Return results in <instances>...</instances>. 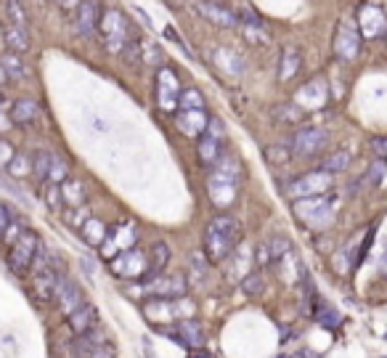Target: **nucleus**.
<instances>
[{"label":"nucleus","mask_w":387,"mask_h":358,"mask_svg":"<svg viewBox=\"0 0 387 358\" xmlns=\"http://www.w3.org/2000/svg\"><path fill=\"white\" fill-rule=\"evenodd\" d=\"M239 241H242V223L228 213H221V215L212 217L207 228H204L202 252L210 261V265H221L236 250Z\"/></svg>","instance_id":"f257e3e1"},{"label":"nucleus","mask_w":387,"mask_h":358,"mask_svg":"<svg viewBox=\"0 0 387 358\" xmlns=\"http://www.w3.org/2000/svg\"><path fill=\"white\" fill-rule=\"evenodd\" d=\"M239 184H242V165L236 157L223 154L218 162L210 167L207 175V196L218 210H228L239 196Z\"/></svg>","instance_id":"f03ea898"},{"label":"nucleus","mask_w":387,"mask_h":358,"mask_svg":"<svg viewBox=\"0 0 387 358\" xmlns=\"http://www.w3.org/2000/svg\"><path fill=\"white\" fill-rule=\"evenodd\" d=\"M292 213H295L300 226H305L308 231H316V234H324L337 220V205H334L332 194L292 199Z\"/></svg>","instance_id":"7ed1b4c3"},{"label":"nucleus","mask_w":387,"mask_h":358,"mask_svg":"<svg viewBox=\"0 0 387 358\" xmlns=\"http://www.w3.org/2000/svg\"><path fill=\"white\" fill-rule=\"evenodd\" d=\"M99 37L109 54H120L125 43L133 37V27L120 8H104L99 22Z\"/></svg>","instance_id":"20e7f679"},{"label":"nucleus","mask_w":387,"mask_h":358,"mask_svg":"<svg viewBox=\"0 0 387 358\" xmlns=\"http://www.w3.org/2000/svg\"><path fill=\"white\" fill-rule=\"evenodd\" d=\"M128 292L138 294V297H162V300H178V297H186L188 294V279L186 276H146L144 282H138L135 290H128Z\"/></svg>","instance_id":"39448f33"},{"label":"nucleus","mask_w":387,"mask_h":358,"mask_svg":"<svg viewBox=\"0 0 387 358\" xmlns=\"http://www.w3.org/2000/svg\"><path fill=\"white\" fill-rule=\"evenodd\" d=\"M364 51V35L358 30L355 19H340L332 37V54L343 64H353Z\"/></svg>","instance_id":"423d86ee"},{"label":"nucleus","mask_w":387,"mask_h":358,"mask_svg":"<svg viewBox=\"0 0 387 358\" xmlns=\"http://www.w3.org/2000/svg\"><path fill=\"white\" fill-rule=\"evenodd\" d=\"M109 271L122 282H144L149 276V255L138 250V244L130 250H122L109 261Z\"/></svg>","instance_id":"0eeeda50"},{"label":"nucleus","mask_w":387,"mask_h":358,"mask_svg":"<svg viewBox=\"0 0 387 358\" xmlns=\"http://www.w3.org/2000/svg\"><path fill=\"white\" fill-rule=\"evenodd\" d=\"M223 138H226V125L221 117L207 119V131L197 138V160H199L207 170L223 157Z\"/></svg>","instance_id":"6e6552de"},{"label":"nucleus","mask_w":387,"mask_h":358,"mask_svg":"<svg viewBox=\"0 0 387 358\" xmlns=\"http://www.w3.org/2000/svg\"><path fill=\"white\" fill-rule=\"evenodd\" d=\"M40 247H43L40 237L35 234L32 228H27L22 237L16 239L11 247H8V268H11L16 276L30 273V265H32L35 255H37V250H40Z\"/></svg>","instance_id":"1a4fd4ad"},{"label":"nucleus","mask_w":387,"mask_h":358,"mask_svg":"<svg viewBox=\"0 0 387 358\" xmlns=\"http://www.w3.org/2000/svg\"><path fill=\"white\" fill-rule=\"evenodd\" d=\"M180 90H183V85H180L176 72H173L170 66H159V69H156V80H154L156 107L162 109V112H167V114H176Z\"/></svg>","instance_id":"9d476101"},{"label":"nucleus","mask_w":387,"mask_h":358,"mask_svg":"<svg viewBox=\"0 0 387 358\" xmlns=\"http://www.w3.org/2000/svg\"><path fill=\"white\" fill-rule=\"evenodd\" d=\"M61 276H64V265L59 263L56 255H51V263H48V265L32 271V294L40 303H54Z\"/></svg>","instance_id":"9b49d317"},{"label":"nucleus","mask_w":387,"mask_h":358,"mask_svg":"<svg viewBox=\"0 0 387 358\" xmlns=\"http://www.w3.org/2000/svg\"><path fill=\"white\" fill-rule=\"evenodd\" d=\"M326 141H329V133L324 131V128L305 125V128H297V133L292 136L289 149H292V157L310 160V157H319L326 149Z\"/></svg>","instance_id":"f8f14e48"},{"label":"nucleus","mask_w":387,"mask_h":358,"mask_svg":"<svg viewBox=\"0 0 387 358\" xmlns=\"http://www.w3.org/2000/svg\"><path fill=\"white\" fill-rule=\"evenodd\" d=\"M334 189V175L326 170H310L305 175H297L292 184L287 186V194L292 199H302V196H319L329 194Z\"/></svg>","instance_id":"ddd939ff"},{"label":"nucleus","mask_w":387,"mask_h":358,"mask_svg":"<svg viewBox=\"0 0 387 358\" xmlns=\"http://www.w3.org/2000/svg\"><path fill=\"white\" fill-rule=\"evenodd\" d=\"M295 104H297L302 112L324 109L326 104H329V83H326L321 75L310 77L308 83L295 93Z\"/></svg>","instance_id":"4468645a"},{"label":"nucleus","mask_w":387,"mask_h":358,"mask_svg":"<svg viewBox=\"0 0 387 358\" xmlns=\"http://www.w3.org/2000/svg\"><path fill=\"white\" fill-rule=\"evenodd\" d=\"M135 244H138V228L133 223H120L117 228H109V234L99 247V252L106 261H111L114 255H120L122 250H130Z\"/></svg>","instance_id":"2eb2a0df"},{"label":"nucleus","mask_w":387,"mask_h":358,"mask_svg":"<svg viewBox=\"0 0 387 358\" xmlns=\"http://www.w3.org/2000/svg\"><path fill=\"white\" fill-rule=\"evenodd\" d=\"M236 27L242 30L244 40H247L250 45H268L271 43V30H268V24L263 22L252 8H247V6L236 13Z\"/></svg>","instance_id":"dca6fc26"},{"label":"nucleus","mask_w":387,"mask_h":358,"mask_svg":"<svg viewBox=\"0 0 387 358\" xmlns=\"http://www.w3.org/2000/svg\"><path fill=\"white\" fill-rule=\"evenodd\" d=\"M355 24H358L361 35H364V37H369V40L385 37V32H387V13L382 11L379 6H374V3H364V6L358 8V19H355Z\"/></svg>","instance_id":"f3484780"},{"label":"nucleus","mask_w":387,"mask_h":358,"mask_svg":"<svg viewBox=\"0 0 387 358\" xmlns=\"http://www.w3.org/2000/svg\"><path fill=\"white\" fill-rule=\"evenodd\" d=\"M180 305H183V297H178V300H162V297H149L144 305H141V311L149 321H159V324H170V321H180L183 316H180Z\"/></svg>","instance_id":"a211bd4d"},{"label":"nucleus","mask_w":387,"mask_h":358,"mask_svg":"<svg viewBox=\"0 0 387 358\" xmlns=\"http://www.w3.org/2000/svg\"><path fill=\"white\" fill-rule=\"evenodd\" d=\"M56 305H59V311L64 316L75 314L80 305H85V292H82V287H80L75 279H69L67 273L61 276V282H59V290H56Z\"/></svg>","instance_id":"6ab92c4d"},{"label":"nucleus","mask_w":387,"mask_h":358,"mask_svg":"<svg viewBox=\"0 0 387 358\" xmlns=\"http://www.w3.org/2000/svg\"><path fill=\"white\" fill-rule=\"evenodd\" d=\"M101 3L99 0H82L75 11V24L82 37H99V22H101Z\"/></svg>","instance_id":"aec40b11"},{"label":"nucleus","mask_w":387,"mask_h":358,"mask_svg":"<svg viewBox=\"0 0 387 358\" xmlns=\"http://www.w3.org/2000/svg\"><path fill=\"white\" fill-rule=\"evenodd\" d=\"M207 119H210V114L204 109H178L176 112L178 131L188 138H199L202 133L207 131Z\"/></svg>","instance_id":"412c9836"},{"label":"nucleus","mask_w":387,"mask_h":358,"mask_svg":"<svg viewBox=\"0 0 387 358\" xmlns=\"http://www.w3.org/2000/svg\"><path fill=\"white\" fill-rule=\"evenodd\" d=\"M197 11L210 24H215V27H223V30H233V27H236V13H233L231 8L221 6V3H215V0H199V3H197Z\"/></svg>","instance_id":"4be33fe9"},{"label":"nucleus","mask_w":387,"mask_h":358,"mask_svg":"<svg viewBox=\"0 0 387 358\" xmlns=\"http://www.w3.org/2000/svg\"><path fill=\"white\" fill-rule=\"evenodd\" d=\"M67 326L72 329V335L80 337L85 335V332H90V329H96L99 326V311H96V305H80L75 314L67 316Z\"/></svg>","instance_id":"5701e85b"},{"label":"nucleus","mask_w":387,"mask_h":358,"mask_svg":"<svg viewBox=\"0 0 387 358\" xmlns=\"http://www.w3.org/2000/svg\"><path fill=\"white\" fill-rule=\"evenodd\" d=\"M302 69V54L297 48H284L281 51V59H278V72H276V80L284 85V83H292L295 77L300 75Z\"/></svg>","instance_id":"b1692460"},{"label":"nucleus","mask_w":387,"mask_h":358,"mask_svg":"<svg viewBox=\"0 0 387 358\" xmlns=\"http://www.w3.org/2000/svg\"><path fill=\"white\" fill-rule=\"evenodd\" d=\"M3 43L11 54H27L32 48V40H30V32L27 27H16V24L6 22L3 24Z\"/></svg>","instance_id":"393cba45"},{"label":"nucleus","mask_w":387,"mask_h":358,"mask_svg":"<svg viewBox=\"0 0 387 358\" xmlns=\"http://www.w3.org/2000/svg\"><path fill=\"white\" fill-rule=\"evenodd\" d=\"M310 316L316 318V324L324 326V329H340L345 321V316L334 308L332 303H326V300H319L316 297V303H313V308H310Z\"/></svg>","instance_id":"a878e982"},{"label":"nucleus","mask_w":387,"mask_h":358,"mask_svg":"<svg viewBox=\"0 0 387 358\" xmlns=\"http://www.w3.org/2000/svg\"><path fill=\"white\" fill-rule=\"evenodd\" d=\"M176 329H178V335L183 337V345H186L188 350L204 347V332H202L199 321H197L194 316H188V318H180V321H176Z\"/></svg>","instance_id":"bb28decb"},{"label":"nucleus","mask_w":387,"mask_h":358,"mask_svg":"<svg viewBox=\"0 0 387 358\" xmlns=\"http://www.w3.org/2000/svg\"><path fill=\"white\" fill-rule=\"evenodd\" d=\"M106 234H109V226H106V223H104L101 217H96V215H88L85 217V223L80 226V237H82V241L90 244V247H96V250L104 244Z\"/></svg>","instance_id":"cd10ccee"},{"label":"nucleus","mask_w":387,"mask_h":358,"mask_svg":"<svg viewBox=\"0 0 387 358\" xmlns=\"http://www.w3.org/2000/svg\"><path fill=\"white\" fill-rule=\"evenodd\" d=\"M40 114V104L35 98H19L11 104V122L13 125H30Z\"/></svg>","instance_id":"c85d7f7f"},{"label":"nucleus","mask_w":387,"mask_h":358,"mask_svg":"<svg viewBox=\"0 0 387 358\" xmlns=\"http://www.w3.org/2000/svg\"><path fill=\"white\" fill-rule=\"evenodd\" d=\"M61 199H64V205H67V207H82L85 202H88V191H85V184L69 175L67 181L61 184Z\"/></svg>","instance_id":"c756f323"},{"label":"nucleus","mask_w":387,"mask_h":358,"mask_svg":"<svg viewBox=\"0 0 387 358\" xmlns=\"http://www.w3.org/2000/svg\"><path fill=\"white\" fill-rule=\"evenodd\" d=\"M99 347H104V340L101 335H93V329L85 332V335H80L75 342H72V356L75 358H90Z\"/></svg>","instance_id":"7c9ffc66"},{"label":"nucleus","mask_w":387,"mask_h":358,"mask_svg":"<svg viewBox=\"0 0 387 358\" xmlns=\"http://www.w3.org/2000/svg\"><path fill=\"white\" fill-rule=\"evenodd\" d=\"M167 263H170V247H167V241H154L152 255H149V276L162 273L167 268Z\"/></svg>","instance_id":"2f4dec72"},{"label":"nucleus","mask_w":387,"mask_h":358,"mask_svg":"<svg viewBox=\"0 0 387 358\" xmlns=\"http://www.w3.org/2000/svg\"><path fill=\"white\" fill-rule=\"evenodd\" d=\"M215 61H218V66H221L226 75L231 77H239L244 72V61L233 54V51H228V48H221V51L215 54Z\"/></svg>","instance_id":"473e14b6"},{"label":"nucleus","mask_w":387,"mask_h":358,"mask_svg":"<svg viewBox=\"0 0 387 358\" xmlns=\"http://www.w3.org/2000/svg\"><path fill=\"white\" fill-rule=\"evenodd\" d=\"M0 66H3V72L8 75V80H24L27 77V64L22 61V54H8L0 59Z\"/></svg>","instance_id":"72a5a7b5"},{"label":"nucleus","mask_w":387,"mask_h":358,"mask_svg":"<svg viewBox=\"0 0 387 358\" xmlns=\"http://www.w3.org/2000/svg\"><path fill=\"white\" fill-rule=\"evenodd\" d=\"M274 119L276 122H284V125H300L302 119H305V112L292 101V104H278L274 109Z\"/></svg>","instance_id":"f704fd0d"},{"label":"nucleus","mask_w":387,"mask_h":358,"mask_svg":"<svg viewBox=\"0 0 387 358\" xmlns=\"http://www.w3.org/2000/svg\"><path fill=\"white\" fill-rule=\"evenodd\" d=\"M350 152L348 149H337V152H332L326 160H324V167L321 170H326V173H332V175H337V173H345L348 167H350Z\"/></svg>","instance_id":"c9c22d12"},{"label":"nucleus","mask_w":387,"mask_h":358,"mask_svg":"<svg viewBox=\"0 0 387 358\" xmlns=\"http://www.w3.org/2000/svg\"><path fill=\"white\" fill-rule=\"evenodd\" d=\"M67 178H69V162L64 160V157H59V154H51V167H48L45 181H48V184L61 186Z\"/></svg>","instance_id":"e433bc0d"},{"label":"nucleus","mask_w":387,"mask_h":358,"mask_svg":"<svg viewBox=\"0 0 387 358\" xmlns=\"http://www.w3.org/2000/svg\"><path fill=\"white\" fill-rule=\"evenodd\" d=\"M385 178H387V162L385 160H376L374 165H369V170H366L364 178H361V186H366V189H376V186H382Z\"/></svg>","instance_id":"4c0bfd02"},{"label":"nucleus","mask_w":387,"mask_h":358,"mask_svg":"<svg viewBox=\"0 0 387 358\" xmlns=\"http://www.w3.org/2000/svg\"><path fill=\"white\" fill-rule=\"evenodd\" d=\"M120 56L125 59V64L128 66H138L144 64V48H141V37H130L128 43H125V48L120 51Z\"/></svg>","instance_id":"58836bf2"},{"label":"nucleus","mask_w":387,"mask_h":358,"mask_svg":"<svg viewBox=\"0 0 387 358\" xmlns=\"http://www.w3.org/2000/svg\"><path fill=\"white\" fill-rule=\"evenodd\" d=\"M6 22L16 24V27H30V16L19 0H6Z\"/></svg>","instance_id":"ea45409f"},{"label":"nucleus","mask_w":387,"mask_h":358,"mask_svg":"<svg viewBox=\"0 0 387 358\" xmlns=\"http://www.w3.org/2000/svg\"><path fill=\"white\" fill-rule=\"evenodd\" d=\"M266 160L274 167H281V165H287L292 160V149H289V143H274V146H268L266 149Z\"/></svg>","instance_id":"a19ab883"},{"label":"nucleus","mask_w":387,"mask_h":358,"mask_svg":"<svg viewBox=\"0 0 387 358\" xmlns=\"http://www.w3.org/2000/svg\"><path fill=\"white\" fill-rule=\"evenodd\" d=\"M6 170H8L11 178H27V175L32 173V160L27 154H13V160L8 162Z\"/></svg>","instance_id":"79ce46f5"},{"label":"nucleus","mask_w":387,"mask_h":358,"mask_svg":"<svg viewBox=\"0 0 387 358\" xmlns=\"http://www.w3.org/2000/svg\"><path fill=\"white\" fill-rule=\"evenodd\" d=\"M178 109H204V96L197 88H183L178 98Z\"/></svg>","instance_id":"37998d69"},{"label":"nucleus","mask_w":387,"mask_h":358,"mask_svg":"<svg viewBox=\"0 0 387 358\" xmlns=\"http://www.w3.org/2000/svg\"><path fill=\"white\" fill-rule=\"evenodd\" d=\"M268 244V252H271V261L276 263V261H281L284 255H287L289 250H292V241H289L284 234H278V237H271L266 241Z\"/></svg>","instance_id":"c03bdc74"},{"label":"nucleus","mask_w":387,"mask_h":358,"mask_svg":"<svg viewBox=\"0 0 387 358\" xmlns=\"http://www.w3.org/2000/svg\"><path fill=\"white\" fill-rule=\"evenodd\" d=\"M242 290L250 297H257V294L266 292V276L263 273H247L242 279Z\"/></svg>","instance_id":"a18cd8bd"},{"label":"nucleus","mask_w":387,"mask_h":358,"mask_svg":"<svg viewBox=\"0 0 387 358\" xmlns=\"http://www.w3.org/2000/svg\"><path fill=\"white\" fill-rule=\"evenodd\" d=\"M43 199H45V205L51 207V210H54V213H61V207H64V199H61V186L48 184V181H45Z\"/></svg>","instance_id":"49530a36"},{"label":"nucleus","mask_w":387,"mask_h":358,"mask_svg":"<svg viewBox=\"0 0 387 358\" xmlns=\"http://www.w3.org/2000/svg\"><path fill=\"white\" fill-rule=\"evenodd\" d=\"M51 154L54 152H37L32 157V175L37 178V181H45L48 167H51Z\"/></svg>","instance_id":"de8ad7c7"},{"label":"nucleus","mask_w":387,"mask_h":358,"mask_svg":"<svg viewBox=\"0 0 387 358\" xmlns=\"http://www.w3.org/2000/svg\"><path fill=\"white\" fill-rule=\"evenodd\" d=\"M24 231H27V228H24V223H22V220H16V217H13L11 223H8V226H6V231H3V237H0V241H3V244H6V247H11L13 241H16V239L22 237Z\"/></svg>","instance_id":"09e8293b"},{"label":"nucleus","mask_w":387,"mask_h":358,"mask_svg":"<svg viewBox=\"0 0 387 358\" xmlns=\"http://www.w3.org/2000/svg\"><path fill=\"white\" fill-rule=\"evenodd\" d=\"M369 149L374 152L376 160H385L387 162V136H371L369 138Z\"/></svg>","instance_id":"8fccbe9b"},{"label":"nucleus","mask_w":387,"mask_h":358,"mask_svg":"<svg viewBox=\"0 0 387 358\" xmlns=\"http://www.w3.org/2000/svg\"><path fill=\"white\" fill-rule=\"evenodd\" d=\"M13 154H16V149H13L8 141H3V138H0V170H6V167H8V162L13 160Z\"/></svg>","instance_id":"3c124183"},{"label":"nucleus","mask_w":387,"mask_h":358,"mask_svg":"<svg viewBox=\"0 0 387 358\" xmlns=\"http://www.w3.org/2000/svg\"><path fill=\"white\" fill-rule=\"evenodd\" d=\"M13 207L8 205V202H0V237H3V231H6V226L13 220Z\"/></svg>","instance_id":"603ef678"},{"label":"nucleus","mask_w":387,"mask_h":358,"mask_svg":"<svg viewBox=\"0 0 387 358\" xmlns=\"http://www.w3.org/2000/svg\"><path fill=\"white\" fill-rule=\"evenodd\" d=\"M254 263H257V265H263V268H271V265H274V261H271V252H268V244H266V241H263V244L257 247Z\"/></svg>","instance_id":"864d4df0"},{"label":"nucleus","mask_w":387,"mask_h":358,"mask_svg":"<svg viewBox=\"0 0 387 358\" xmlns=\"http://www.w3.org/2000/svg\"><path fill=\"white\" fill-rule=\"evenodd\" d=\"M165 35H167V37H170V40H173V43L178 45V48H180V51H183V54L188 56V59H194V54L188 51V45L183 43V37H180V35H176V32H173V30H170V27H167V30H165Z\"/></svg>","instance_id":"5fc2aeb1"},{"label":"nucleus","mask_w":387,"mask_h":358,"mask_svg":"<svg viewBox=\"0 0 387 358\" xmlns=\"http://www.w3.org/2000/svg\"><path fill=\"white\" fill-rule=\"evenodd\" d=\"M82 3V0H59V6H61V11H67V13H72V11H78V6Z\"/></svg>","instance_id":"6e6d98bb"},{"label":"nucleus","mask_w":387,"mask_h":358,"mask_svg":"<svg viewBox=\"0 0 387 358\" xmlns=\"http://www.w3.org/2000/svg\"><path fill=\"white\" fill-rule=\"evenodd\" d=\"M188 358H215V356H212V353H207L204 347H197V350H191V356H188Z\"/></svg>","instance_id":"4d7b16f0"},{"label":"nucleus","mask_w":387,"mask_h":358,"mask_svg":"<svg viewBox=\"0 0 387 358\" xmlns=\"http://www.w3.org/2000/svg\"><path fill=\"white\" fill-rule=\"evenodd\" d=\"M90 358H114V353H111L109 347H99V350H96Z\"/></svg>","instance_id":"13d9d810"},{"label":"nucleus","mask_w":387,"mask_h":358,"mask_svg":"<svg viewBox=\"0 0 387 358\" xmlns=\"http://www.w3.org/2000/svg\"><path fill=\"white\" fill-rule=\"evenodd\" d=\"M135 13H138V16H141V19H144V24H146V27H152V19H149V16H146V11H144V8H135Z\"/></svg>","instance_id":"bf43d9fd"},{"label":"nucleus","mask_w":387,"mask_h":358,"mask_svg":"<svg viewBox=\"0 0 387 358\" xmlns=\"http://www.w3.org/2000/svg\"><path fill=\"white\" fill-rule=\"evenodd\" d=\"M289 358H316V356L308 353V350H300V353H295V356H289Z\"/></svg>","instance_id":"052dcab7"},{"label":"nucleus","mask_w":387,"mask_h":358,"mask_svg":"<svg viewBox=\"0 0 387 358\" xmlns=\"http://www.w3.org/2000/svg\"><path fill=\"white\" fill-rule=\"evenodd\" d=\"M6 83H8V75H6V72H3V66H0V88L6 85Z\"/></svg>","instance_id":"680f3d73"},{"label":"nucleus","mask_w":387,"mask_h":358,"mask_svg":"<svg viewBox=\"0 0 387 358\" xmlns=\"http://www.w3.org/2000/svg\"><path fill=\"white\" fill-rule=\"evenodd\" d=\"M379 268H382V273L387 276V252H385V258H382V265H379Z\"/></svg>","instance_id":"e2e57ef3"},{"label":"nucleus","mask_w":387,"mask_h":358,"mask_svg":"<svg viewBox=\"0 0 387 358\" xmlns=\"http://www.w3.org/2000/svg\"><path fill=\"white\" fill-rule=\"evenodd\" d=\"M183 3H199V0H183Z\"/></svg>","instance_id":"0e129e2a"},{"label":"nucleus","mask_w":387,"mask_h":358,"mask_svg":"<svg viewBox=\"0 0 387 358\" xmlns=\"http://www.w3.org/2000/svg\"><path fill=\"white\" fill-rule=\"evenodd\" d=\"M385 40H387V32H385Z\"/></svg>","instance_id":"69168bd1"}]
</instances>
